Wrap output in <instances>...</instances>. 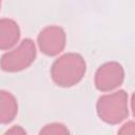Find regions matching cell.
Here are the masks:
<instances>
[{"label": "cell", "mask_w": 135, "mask_h": 135, "mask_svg": "<svg viewBox=\"0 0 135 135\" xmlns=\"http://www.w3.org/2000/svg\"><path fill=\"white\" fill-rule=\"evenodd\" d=\"M124 78L122 66L117 62H108L101 65L95 75V85L99 91L109 92L118 88Z\"/></svg>", "instance_id": "cell-4"}, {"label": "cell", "mask_w": 135, "mask_h": 135, "mask_svg": "<svg viewBox=\"0 0 135 135\" xmlns=\"http://www.w3.org/2000/svg\"><path fill=\"white\" fill-rule=\"evenodd\" d=\"M39 135H70V131L64 124L50 123L41 129Z\"/></svg>", "instance_id": "cell-8"}, {"label": "cell", "mask_w": 135, "mask_h": 135, "mask_svg": "<svg viewBox=\"0 0 135 135\" xmlns=\"http://www.w3.org/2000/svg\"><path fill=\"white\" fill-rule=\"evenodd\" d=\"M85 73V62L76 53H68L58 58L52 65L53 81L60 86H72L78 83Z\"/></svg>", "instance_id": "cell-1"}, {"label": "cell", "mask_w": 135, "mask_h": 135, "mask_svg": "<svg viewBox=\"0 0 135 135\" xmlns=\"http://www.w3.org/2000/svg\"><path fill=\"white\" fill-rule=\"evenodd\" d=\"M97 113L103 121L116 124L122 121L129 114L128 95L123 91L103 95L98 99Z\"/></svg>", "instance_id": "cell-2"}, {"label": "cell", "mask_w": 135, "mask_h": 135, "mask_svg": "<svg viewBox=\"0 0 135 135\" xmlns=\"http://www.w3.org/2000/svg\"><path fill=\"white\" fill-rule=\"evenodd\" d=\"M19 37L20 30L14 20H0V50H8L13 47L18 42Z\"/></svg>", "instance_id": "cell-6"}, {"label": "cell", "mask_w": 135, "mask_h": 135, "mask_svg": "<svg viewBox=\"0 0 135 135\" xmlns=\"http://www.w3.org/2000/svg\"><path fill=\"white\" fill-rule=\"evenodd\" d=\"M134 122L133 121H130L126 124L122 126V128L119 130L118 132V135H134Z\"/></svg>", "instance_id": "cell-9"}, {"label": "cell", "mask_w": 135, "mask_h": 135, "mask_svg": "<svg viewBox=\"0 0 135 135\" xmlns=\"http://www.w3.org/2000/svg\"><path fill=\"white\" fill-rule=\"evenodd\" d=\"M0 6H1V2H0Z\"/></svg>", "instance_id": "cell-11"}, {"label": "cell", "mask_w": 135, "mask_h": 135, "mask_svg": "<svg viewBox=\"0 0 135 135\" xmlns=\"http://www.w3.org/2000/svg\"><path fill=\"white\" fill-rule=\"evenodd\" d=\"M36 57V47L31 39H24L15 50L5 53L0 66L6 72H18L30 66Z\"/></svg>", "instance_id": "cell-3"}, {"label": "cell", "mask_w": 135, "mask_h": 135, "mask_svg": "<svg viewBox=\"0 0 135 135\" xmlns=\"http://www.w3.org/2000/svg\"><path fill=\"white\" fill-rule=\"evenodd\" d=\"M17 112L18 104L15 97L6 91H0V123L11 122Z\"/></svg>", "instance_id": "cell-7"}, {"label": "cell", "mask_w": 135, "mask_h": 135, "mask_svg": "<svg viewBox=\"0 0 135 135\" xmlns=\"http://www.w3.org/2000/svg\"><path fill=\"white\" fill-rule=\"evenodd\" d=\"M38 44L42 53L47 56H55L65 46V33L59 26H47L40 32Z\"/></svg>", "instance_id": "cell-5"}, {"label": "cell", "mask_w": 135, "mask_h": 135, "mask_svg": "<svg viewBox=\"0 0 135 135\" xmlns=\"http://www.w3.org/2000/svg\"><path fill=\"white\" fill-rule=\"evenodd\" d=\"M4 135H26V133L20 126H14L8 131H6Z\"/></svg>", "instance_id": "cell-10"}]
</instances>
